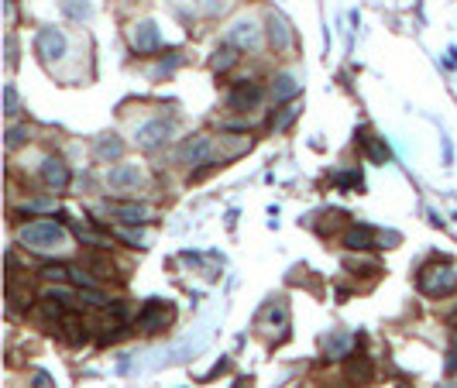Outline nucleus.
I'll return each mask as SVG.
<instances>
[{"label":"nucleus","mask_w":457,"mask_h":388,"mask_svg":"<svg viewBox=\"0 0 457 388\" xmlns=\"http://www.w3.org/2000/svg\"><path fill=\"white\" fill-rule=\"evenodd\" d=\"M402 388H409V385H402Z\"/></svg>","instance_id":"obj_29"},{"label":"nucleus","mask_w":457,"mask_h":388,"mask_svg":"<svg viewBox=\"0 0 457 388\" xmlns=\"http://www.w3.org/2000/svg\"><path fill=\"white\" fill-rule=\"evenodd\" d=\"M323 347H327L330 357H344V354L351 350V337H347V333H330V337L323 340Z\"/></svg>","instance_id":"obj_19"},{"label":"nucleus","mask_w":457,"mask_h":388,"mask_svg":"<svg viewBox=\"0 0 457 388\" xmlns=\"http://www.w3.org/2000/svg\"><path fill=\"white\" fill-rule=\"evenodd\" d=\"M238 388H251V381H245V378H241V381H238Z\"/></svg>","instance_id":"obj_28"},{"label":"nucleus","mask_w":457,"mask_h":388,"mask_svg":"<svg viewBox=\"0 0 457 388\" xmlns=\"http://www.w3.org/2000/svg\"><path fill=\"white\" fill-rule=\"evenodd\" d=\"M227 38H231V45H248V49H255V45L262 42V35H258L255 21H238Z\"/></svg>","instance_id":"obj_12"},{"label":"nucleus","mask_w":457,"mask_h":388,"mask_svg":"<svg viewBox=\"0 0 457 388\" xmlns=\"http://www.w3.org/2000/svg\"><path fill=\"white\" fill-rule=\"evenodd\" d=\"M361 145L368 148V155H371L375 162H388V148H385L382 141H375V138H371L368 131H361Z\"/></svg>","instance_id":"obj_22"},{"label":"nucleus","mask_w":457,"mask_h":388,"mask_svg":"<svg viewBox=\"0 0 457 388\" xmlns=\"http://www.w3.org/2000/svg\"><path fill=\"white\" fill-rule=\"evenodd\" d=\"M141 182V169L138 165H131V162H124V165H117V169H110V175H107V186L110 189H134Z\"/></svg>","instance_id":"obj_9"},{"label":"nucleus","mask_w":457,"mask_h":388,"mask_svg":"<svg viewBox=\"0 0 457 388\" xmlns=\"http://www.w3.org/2000/svg\"><path fill=\"white\" fill-rule=\"evenodd\" d=\"M296 93H299V86H296V80H293L289 73L275 76V83H272V97H275V100H293Z\"/></svg>","instance_id":"obj_18"},{"label":"nucleus","mask_w":457,"mask_h":388,"mask_svg":"<svg viewBox=\"0 0 457 388\" xmlns=\"http://www.w3.org/2000/svg\"><path fill=\"white\" fill-rule=\"evenodd\" d=\"M296 114H299V104H289V107H282V110L272 117V131H286V128L296 121Z\"/></svg>","instance_id":"obj_21"},{"label":"nucleus","mask_w":457,"mask_h":388,"mask_svg":"<svg viewBox=\"0 0 457 388\" xmlns=\"http://www.w3.org/2000/svg\"><path fill=\"white\" fill-rule=\"evenodd\" d=\"M210 151H213V141H210L206 134H199V138H193V141H186V145H182L179 158H182V162H189V165H210V162H206V158H210Z\"/></svg>","instance_id":"obj_6"},{"label":"nucleus","mask_w":457,"mask_h":388,"mask_svg":"<svg viewBox=\"0 0 457 388\" xmlns=\"http://www.w3.org/2000/svg\"><path fill=\"white\" fill-rule=\"evenodd\" d=\"M269 42H272V49L275 52H286L289 49V42H293V35H289V25L282 21V18H269Z\"/></svg>","instance_id":"obj_13"},{"label":"nucleus","mask_w":457,"mask_h":388,"mask_svg":"<svg viewBox=\"0 0 457 388\" xmlns=\"http://www.w3.org/2000/svg\"><path fill=\"white\" fill-rule=\"evenodd\" d=\"M42 275L52 278V282H62V278H73V268H66V265H45Z\"/></svg>","instance_id":"obj_23"},{"label":"nucleus","mask_w":457,"mask_h":388,"mask_svg":"<svg viewBox=\"0 0 457 388\" xmlns=\"http://www.w3.org/2000/svg\"><path fill=\"white\" fill-rule=\"evenodd\" d=\"M97 155H100L103 162H114V158H121V155H124V141H121V138H114V134H107V138H100V141H97Z\"/></svg>","instance_id":"obj_17"},{"label":"nucleus","mask_w":457,"mask_h":388,"mask_svg":"<svg viewBox=\"0 0 457 388\" xmlns=\"http://www.w3.org/2000/svg\"><path fill=\"white\" fill-rule=\"evenodd\" d=\"M4 97H8V114L14 117V114H18V93H14V86H8V90H4Z\"/></svg>","instance_id":"obj_25"},{"label":"nucleus","mask_w":457,"mask_h":388,"mask_svg":"<svg viewBox=\"0 0 457 388\" xmlns=\"http://www.w3.org/2000/svg\"><path fill=\"white\" fill-rule=\"evenodd\" d=\"M131 45H134V52H138V56H148V52H155V49L162 45V38H158V28H155L151 21H141V25H134V28H131Z\"/></svg>","instance_id":"obj_4"},{"label":"nucleus","mask_w":457,"mask_h":388,"mask_svg":"<svg viewBox=\"0 0 457 388\" xmlns=\"http://www.w3.org/2000/svg\"><path fill=\"white\" fill-rule=\"evenodd\" d=\"M42 179H45V186H49V189L66 193L73 175H69V165H66L62 158H45V165H42Z\"/></svg>","instance_id":"obj_5"},{"label":"nucleus","mask_w":457,"mask_h":388,"mask_svg":"<svg viewBox=\"0 0 457 388\" xmlns=\"http://www.w3.org/2000/svg\"><path fill=\"white\" fill-rule=\"evenodd\" d=\"M258 100H262V86L258 83H238L227 104H231V110H248V107H258Z\"/></svg>","instance_id":"obj_10"},{"label":"nucleus","mask_w":457,"mask_h":388,"mask_svg":"<svg viewBox=\"0 0 457 388\" xmlns=\"http://www.w3.org/2000/svg\"><path fill=\"white\" fill-rule=\"evenodd\" d=\"M337 186H344V189H347V186H361V175H358V172H347V175L337 179Z\"/></svg>","instance_id":"obj_26"},{"label":"nucleus","mask_w":457,"mask_h":388,"mask_svg":"<svg viewBox=\"0 0 457 388\" xmlns=\"http://www.w3.org/2000/svg\"><path fill=\"white\" fill-rule=\"evenodd\" d=\"M419 289L426 295H447L457 289V268L450 265H433V268H423L419 271Z\"/></svg>","instance_id":"obj_2"},{"label":"nucleus","mask_w":457,"mask_h":388,"mask_svg":"<svg viewBox=\"0 0 457 388\" xmlns=\"http://www.w3.org/2000/svg\"><path fill=\"white\" fill-rule=\"evenodd\" d=\"M55 330H66V340H69V343H76V347L90 340V333H86L90 326H86L83 319H76V316H66V319H62V323H59Z\"/></svg>","instance_id":"obj_15"},{"label":"nucleus","mask_w":457,"mask_h":388,"mask_svg":"<svg viewBox=\"0 0 457 388\" xmlns=\"http://www.w3.org/2000/svg\"><path fill=\"white\" fill-rule=\"evenodd\" d=\"M107 213L121 223H145L148 220V206H141V203H107Z\"/></svg>","instance_id":"obj_11"},{"label":"nucleus","mask_w":457,"mask_h":388,"mask_svg":"<svg viewBox=\"0 0 457 388\" xmlns=\"http://www.w3.org/2000/svg\"><path fill=\"white\" fill-rule=\"evenodd\" d=\"M38 56L42 59H62L66 56V38L55 28H42L38 32Z\"/></svg>","instance_id":"obj_7"},{"label":"nucleus","mask_w":457,"mask_h":388,"mask_svg":"<svg viewBox=\"0 0 457 388\" xmlns=\"http://www.w3.org/2000/svg\"><path fill=\"white\" fill-rule=\"evenodd\" d=\"M172 306L169 302H162V299H151V302H145V309L134 316V323H138V330L141 333H162L169 323H172Z\"/></svg>","instance_id":"obj_3"},{"label":"nucleus","mask_w":457,"mask_h":388,"mask_svg":"<svg viewBox=\"0 0 457 388\" xmlns=\"http://www.w3.org/2000/svg\"><path fill=\"white\" fill-rule=\"evenodd\" d=\"M234 62H238V49H234V45L217 49V56H213V69H217V73H227Z\"/></svg>","instance_id":"obj_20"},{"label":"nucleus","mask_w":457,"mask_h":388,"mask_svg":"<svg viewBox=\"0 0 457 388\" xmlns=\"http://www.w3.org/2000/svg\"><path fill=\"white\" fill-rule=\"evenodd\" d=\"M25 138H28V131H25V128H11V134H8V145H11V148H18Z\"/></svg>","instance_id":"obj_24"},{"label":"nucleus","mask_w":457,"mask_h":388,"mask_svg":"<svg viewBox=\"0 0 457 388\" xmlns=\"http://www.w3.org/2000/svg\"><path fill=\"white\" fill-rule=\"evenodd\" d=\"M347 374H351L354 385H371V381H375V367H371L368 357H354L351 367H347Z\"/></svg>","instance_id":"obj_16"},{"label":"nucleus","mask_w":457,"mask_h":388,"mask_svg":"<svg viewBox=\"0 0 457 388\" xmlns=\"http://www.w3.org/2000/svg\"><path fill=\"white\" fill-rule=\"evenodd\" d=\"M172 138V124H165V121H151V124H145L141 131H138V145L141 148H158V145H165Z\"/></svg>","instance_id":"obj_8"},{"label":"nucleus","mask_w":457,"mask_h":388,"mask_svg":"<svg viewBox=\"0 0 457 388\" xmlns=\"http://www.w3.org/2000/svg\"><path fill=\"white\" fill-rule=\"evenodd\" d=\"M66 11H69L73 18H86V14H90V8H86V4H66Z\"/></svg>","instance_id":"obj_27"},{"label":"nucleus","mask_w":457,"mask_h":388,"mask_svg":"<svg viewBox=\"0 0 457 388\" xmlns=\"http://www.w3.org/2000/svg\"><path fill=\"white\" fill-rule=\"evenodd\" d=\"M62 241H66V230H62V223H55V220H32V223L21 227V244H28V247H35V251L55 247V244H62Z\"/></svg>","instance_id":"obj_1"},{"label":"nucleus","mask_w":457,"mask_h":388,"mask_svg":"<svg viewBox=\"0 0 457 388\" xmlns=\"http://www.w3.org/2000/svg\"><path fill=\"white\" fill-rule=\"evenodd\" d=\"M344 247H354V251H368V247H375V230L371 227H351L347 234H344Z\"/></svg>","instance_id":"obj_14"}]
</instances>
